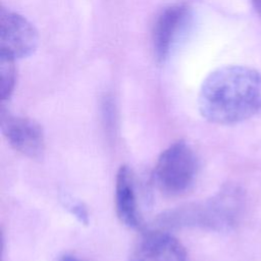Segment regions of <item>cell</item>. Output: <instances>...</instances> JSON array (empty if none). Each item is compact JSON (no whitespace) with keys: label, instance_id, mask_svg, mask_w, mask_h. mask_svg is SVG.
Instances as JSON below:
<instances>
[{"label":"cell","instance_id":"obj_9","mask_svg":"<svg viewBox=\"0 0 261 261\" xmlns=\"http://www.w3.org/2000/svg\"><path fill=\"white\" fill-rule=\"evenodd\" d=\"M0 75H1V99L2 102L7 100L15 86V79H16V69L14 66V59L0 55Z\"/></svg>","mask_w":261,"mask_h":261},{"label":"cell","instance_id":"obj_4","mask_svg":"<svg viewBox=\"0 0 261 261\" xmlns=\"http://www.w3.org/2000/svg\"><path fill=\"white\" fill-rule=\"evenodd\" d=\"M0 126L4 138L15 151L34 160H41L44 157L45 134L37 121L14 115L2 106Z\"/></svg>","mask_w":261,"mask_h":261},{"label":"cell","instance_id":"obj_7","mask_svg":"<svg viewBox=\"0 0 261 261\" xmlns=\"http://www.w3.org/2000/svg\"><path fill=\"white\" fill-rule=\"evenodd\" d=\"M189 17L188 7L182 4L166 7L158 15L153 30V49L158 61H163L179 36Z\"/></svg>","mask_w":261,"mask_h":261},{"label":"cell","instance_id":"obj_10","mask_svg":"<svg viewBox=\"0 0 261 261\" xmlns=\"http://www.w3.org/2000/svg\"><path fill=\"white\" fill-rule=\"evenodd\" d=\"M69 207L71 208L72 213H74L76 215V217H79L82 222H85V223L87 222V219H88L87 211L80 203H70Z\"/></svg>","mask_w":261,"mask_h":261},{"label":"cell","instance_id":"obj_3","mask_svg":"<svg viewBox=\"0 0 261 261\" xmlns=\"http://www.w3.org/2000/svg\"><path fill=\"white\" fill-rule=\"evenodd\" d=\"M199 161L193 148L185 141L169 145L159 155L153 179L158 190L166 196H180L194 186Z\"/></svg>","mask_w":261,"mask_h":261},{"label":"cell","instance_id":"obj_11","mask_svg":"<svg viewBox=\"0 0 261 261\" xmlns=\"http://www.w3.org/2000/svg\"><path fill=\"white\" fill-rule=\"evenodd\" d=\"M252 2H253V6H254L256 12L261 17V0H252Z\"/></svg>","mask_w":261,"mask_h":261},{"label":"cell","instance_id":"obj_2","mask_svg":"<svg viewBox=\"0 0 261 261\" xmlns=\"http://www.w3.org/2000/svg\"><path fill=\"white\" fill-rule=\"evenodd\" d=\"M246 207L245 191L238 185L223 186L204 202L168 211L159 217L164 227H199L217 232L233 230Z\"/></svg>","mask_w":261,"mask_h":261},{"label":"cell","instance_id":"obj_12","mask_svg":"<svg viewBox=\"0 0 261 261\" xmlns=\"http://www.w3.org/2000/svg\"><path fill=\"white\" fill-rule=\"evenodd\" d=\"M60 261H83V260H81L77 257L72 256V255H64L61 257Z\"/></svg>","mask_w":261,"mask_h":261},{"label":"cell","instance_id":"obj_8","mask_svg":"<svg viewBox=\"0 0 261 261\" xmlns=\"http://www.w3.org/2000/svg\"><path fill=\"white\" fill-rule=\"evenodd\" d=\"M115 212L119 221L126 227L139 229L141 216L138 208L134 175L130 168L121 165L115 178Z\"/></svg>","mask_w":261,"mask_h":261},{"label":"cell","instance_id":"obj_5","mask_svg":"<svg viewBox=\"0 0 261 261\" xmlns=\"http://www.w3.org/2000/svg\"><path fill=\"white\" fill-rule=\"evenodd\" d=\"M38 34L22 15L2 7L0 12V55L12 59L30 56L37 48Z\"/></svg>","mask_w":261,"mask_h":261},{"label":"cell","instance_id":"obj_1","mask_svg":"<svg viewBox=\"0 0 261 261\" xmlns=\"http://www.w3.org/2000/svg\"><path fill=\"white\" fill-rule=\"evenodd\" d=\"M199 112L211 123L231 125L261 110V73L246 65H226L210 72L198 95Z\"/></svg>","mask_w":261,"mask_h":261},{"label":"cell","instance_id":"obj_6","mask_svg":"<svg viewBox=\"0 0 261 261\" xmlns=\"http://www.w3.org/2000/svg\"><path fill=\"white\" fill-rule=\"evenodd\" d=\"M128 261H189V256L174 236L153 230L139 237L130 250Z\"/></svg>","mask_w":261,"mask_h":261}]
</instances>
